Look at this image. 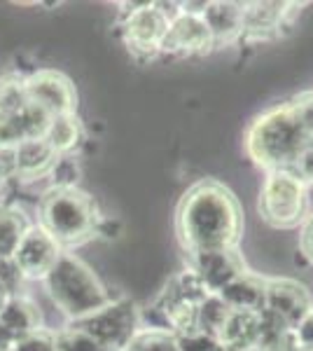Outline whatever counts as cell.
Returning <instances> with one entry per match:
<instances>
[{
    "mask_svg": "<svg viewBox=\"0 0 313 351\" xmlns=\"http://www.w3.org/2000/svg\"><path fill=\"white\" fill-rule=\"evenodd\" d=\"M175 230L190 256L206 251H236L243 232L241 206L225 185L201 180L180 199Z\"/></svg>",
    "mask_w": 313,
    "mask_h": 351,
    "instance_id": "1",
    "label": "cell"
},
{
    "mask_svg": "<svg viewBox=\"0 0 313 351\" xmlns=\"http://www.w3.org/2000/svg\"><path fill=\"white\" fill-rule=\"evenodd\" d=\"M313 138L299 122L292 104L274 106L250 124L246 136L248 157L269 171H290L301 148Z\"/></svg>",
    "mask_w": 313,
    "mask_h": 351,
    "instance_id": "2",
    "label": "cell"
},
{
    "mask_svg": "<svg viewBox=\"0 0 313 351\" xmlns=\"http://www.w3.org/2000/svg\"><path fill=\"white\" fill-rule=\"evenodd\" d=\"M45 284H47L52 302L71 321L92 316L94 311L103 309L112 300L108 295L105 286L99 281V276L73 253H61Z\"/></svg>",
    "mask_w": 313,
    "mask_h": 351,
    "instance_id": "3",
    "label": "cell"
},
{
    "mask_svg": "<svg viewBox=\"0 0 313 351\" xmlns=\"http://www.w3.org/2000/svg\"><path fill=\"white\" fill-rule=\"evenodd\" d=\"M40 216H42L40 225L61 246L89 239L99 228L94 202L77 188H52L45 195Z\"/></svg>",
    "mask_w": 313,
    "mask_h": 351,
    "instance_id": "4",
    "label": "cell"
},
{
    "mask_svg": "<svg viewBox=\"0 0 313 351\" xmlns=\"http://www.w3.org/2000/svg\"><path fill=\"white\" fill-rule=\"evenodd\" d=\"M306 185L292 171H269L260 190V216L271 228H295L306 218Z\"/></svg>",
    "mask_w": 313,
    "mask_h": 351,
    "instance_id": "5",
    "label": "cell"
},
{
    "mask_svg": "<svg viewBox=\"0 0 313 351\" xmlns=\"http://www.w3.org/2000/svg\"><path fill=\"white\" fill-rule=\"evenodd\" d=\"M112 351H122L140 330V316L129 300H110L103 309L71 324Z\"/></svg>",
    "mask_w": 313,
    "mask_h": 351,
    "instance_id": "6",
    "label": "cell"
},
{
    "mask_svg": "<svg viewBox=\"0 0 313 351\" xmlns=\"http://www.w3.org/2000/svg\"><path fill=\"white\" fill-rule=\"evenodd\" d=\"M178 12L180 10L168 12L164 3H145L131 10L122 24V36L129 52L140 59H152V56L162 54L168 24Z\"/></svg>",
    "mask_w": 313,
    "mask_h": 351,
    "instance_id": "7",
    "label": "cell"
},
{
    "mask_svg": "<svg viewBox=\"0 0 313 351\" xmlns=\"http://www.w3.org/2000/svg\"><path fill=\"white\" fill-rule=\"evenodd\" d=\"M61 253H64L61 243L42 225H33L24 232L12 256L14 271L26 279H47Z\"/></svg>",
    "mask_w": 313,
    "mask_h": 351,
    "instance_id": "8",
    "label": "cell"
},
{
    "mask_svg": "<svg viewBox=\"0 0 313 351\" xmlns=\"http://www.w3.org/2000/svg\"><path fill=\"white\" fill-rule=\"evenodd\" d=\"M210 47L215 45L206 21H203V10H180L168 24L162 54L192 56L208 52Z\"/></svg>",
    "mask_w": 313,
    "mask_h": 351,
    "instance_id": "9",
    "label": "cell"
},
{
    "mask_svg": "<svg viewBox=\"0 0 313 351\" xmlns=\"http://www.w3.org/2000/svg\"><path fill=\"white\" fill-rule=\"evenodd\" d=\"M313 309L306 288L290 279H274L264 286V309L269 316L288 326L290 330L299 326V321Z\"/></svg>",
    "mask_w": 313,
    "mask_h": 351,
    "instance_id": "10",
    "label": "cell"
},
{
    "mask_svg": "<svg viewBox=\"0 0 313 351\" xmlns=\"http://www.w3.org/2000/svg\"><path fill=\"white\" fill-rule=\"evenodd\" d=\"M26 82L28 101L38 104L42 110H47L52 117L68 115L75 108V89L68 77L56 71H40L33 73Z\"/></svg>",
    "mask_w": 313,
    "mask_h": 351,
    "instance_id": "11",
    "label": "cell"
},
{
    "mask_svg": "<svg viewBox=\"0 0 313 351\" xmlns=\"http://www.w3.org/2000/svg\"><path fill=\"white\" fill-rule=\"evenodd\" d=\"M190 258H192V269L203 281V286L210 293H215V295H218L222 288L229 286L234 279H238L241 274H246L236 251H206Z\"/></svg>",
    "mask_w": 313,
    "mask_h": 351,
    "instance_id": "12",
    "label": "cell"
},
{
    "mask_svg": "<svg viewBox=\"0 0 313 351\" xmlns=\"http://www.w3.org/2000/svg\"><path fill=\"white\" fill-rule=\"evenodd\" d=\"M262 337V311H231L222 328L220 344L227 351H258Z\"/></svg>",
    "mask_w": 313,
    "mask_h": 351,
    "instance_id": "13",
    "label": "cell"
},
{
    "mask_svg": "<svg viewBox=\"0 0 313 351\" xmlns=\"http://www.w3.org/2000/svg\"><path fill=\"white\" fill-rule=\"evenodd\" d=\"M243 8L241 3H206L203 21H206L213 45L231 43L243 33Z\"/></svg>",
    "mask_w": 313,
    "mask_h": 351,
    "instance_id": "14",
    "label": "cell"
},
{
    "mask_svg": "<svg viewBox=\"0 0 313 351\" xmlns=\"http://www.w3.org/2000/svg\"><path fill=\"white\" fill-rule=\"evenodd\" d=\"M0 328L12 342L40 330V311L31 300L12 295L0 311Z\"/></svg>",
    "mask_w": 313,
    "mask_h": 351,
    "instance_id": "15",
    "label": "cell"
},
{
    "mask_svg": "<svg viewBox=\"0 0 313 351\" xmlns=\"http://www.w3.org/2000/svg\"><path fill=\"white\" fill-rule=\"evenodd\" d=\"M56 157L59 155L49 148V143L45 138L24 141V143H19L14 148L16 176H21V178H38V176L49 173Z\"/></svg>",
    "mask_w": 313,
    "mask_h": 351,
    "instance_id": "16",
    "label": "cell"
},
{
    "mask_svg": "<svg viewBox=\"0 0 313 351\" xmlns=\"http://www.w3.org/2000/svg\"><path fill=\"white\" fill-rule=\"evenodd\" d=\"M264 286L266 281L241 274L227 288H222L218 295L231 311H262L264 309Z\"/></svg>",
    "mask_w": 313,
    "mask_h": 351,
    "instance_id": "17",
    "label": "cell"
},
{
    "mask_svg": "<svg viewBox=\"0 0 313 351\" xmlns=\"http://www.w3.org/2000/svg\"><path fill=\"white\" fill-rule=\"evenodd\" d=\"M286 5L281 3H250L243 8V33L241 36L262 38L276 33L283 24V16H286Z\"/></svg>",
    "mask_w": 313,
    "mask_h": 351,
    "instance_id": "18",
    "label": "cell"
},
{
    "mask_svg": "<svg viewBox=\"0 0 313 351\" xmlns=\"http://www.w3.org/2000/svg\"><path fill=\"white\" fill-rule=\"evenodd\" d=\"M45 141H47L49 148H52L59 157L71 155V152L79 145V141H82V127H79V120L75 117V112L54 117L47 129V134H45Z\"/></svg>",
    "mask_w": 313,
    "mask_h": 351,
    "instance_id": "19",
    "label": "cell"
},
{
    "mask_svg": "<svg viewBox=\"0 0 313 351\" xmlns=\"http://www.w3.org/2000/svg\"><path fill=\"white\" fill-rule=\"evenodd\" d=\"M229 314H231V309L222 302V298L215 295V293H210V295L203 300L197 309V332L208 335V337H213L220 342L222 328H225Z\"/></svg>",
    "mask_w": 313,
    "mask_h": 351,
    "instance_id": "20",
    "label": "cell"
},
{
    "mask_svg": "<svg viewBox=\"0 0 313 351\" xmlns=\"http://www.w3.org/2000/svg\"><path fill=\"white\" fill-rule=\"evenodd\" d=\"M28 228L24 218L10 208H0V263H12V256Z\"/></svg>",
    "mask_w": 313,
    "mask_h": 351,
    "instance_id": "21",
    "label": "cell"
},
{
    "mask_svg": "<svg viewBox=\"0 0 313 351\" xmlns=\"http://www.w3.org/2000/svg\"><path fill=\"white\" fill-rule=\"evenodd\" d=\"M122 351H180L178 337L164 330H138Z\"/></svg>",
    "mask_w": 313,
    "mask_h": 351,
    "instance_id": "22",
    "label": "cell"
},
{
    "mask_svg": "<svg viewBox=\"0 0 313 351\" xmlns=\"http://www.w3.org/2000/svg\"><path fill=\"white\" fill-rule=\"evenodd\" d=\"M56 351H112L89 337L87 332L77 330V328H68V330L56 335Z\"/></svg>",
    "mask_w": 313,
    "mask_h": 351,
    "instance_id": "23",
    "label": "cell"
},
{
    "mask_svg": "<svg viewBox=\"0 0 313 351\" xmlns=\"http://www.w3.org/2000/svg\"><path fill=\"white\" fill-rule=\"evenodd\" d=\"M49 173L54 176V188H75L77 180V164L71 155L56 157L54 167L49 169Z\"/></svg>",
    "mask_w": 313,
    "mask_h": 351,
    "instance_id": "24",
    "label": "cell"
},
{
    "mask_svg": "<svg viewBox=\"0 0 313 351\" xmlns=\"http://www.w3.org/2000/svg\"><path fill=\"white\" fill-rule=\"evenodd\" d=\"M12 351H56V335L45 332L42 328L31 335L12 342Z\"/></svg>",
    "mask_w": 313,
    "mask_h": 351,
    "instance_id": "25",
    "label": "cell"
},
{
    "mask_svg": "<svg viewBox=\"0 0 313 351\" xmlns=\"http://www.w3.org/2000/svg\"><path fill=\"white\" fill-rule=\"evenodd\" d=\"M290 171L297 176V178L306 185V188L313 185V138L304 145V148H301L299 157L295 160L292 167H290Z\"/></svg>",
    "mask_w": 313,
    "mask_h": 351,
    "instance_id": "26",
    "label": "cell"
},
{
    "mask_svg": "<svg viewBox=\"0 0 313 351\" xmlns=\"http://www.w3.org/2000/svg\"><path fill=\"white\" fill-rule=\"evenodd\" d=\"M180 351H227L218 339L201 335V332H190V335L178 337Z\"/></svg>",
    "mask_w": 313,
    "mask_h": 351,
    "instance_id": "27",
    "label": "cell"
},
{
    "mask_svg": "<svg viewBox=\"0 0 313 351\" xmlns=\"http://www.w3.org/2000/svg\"><path fill=\"white\" fill-rule=\"evenodd\" d=\"M292 335L297 351H313V309L299 321V326L292 330Z\"/></svg>",
    "mask_w": 313,
    "mask_h": 351,
    "instance_id": "28",
    "label": "cell"
},
{
    "mask_svg": "<svg viewBox=\"0 0 313 351\" xmlns=\"http://www.w3.org/2000/svg\"><path fill=\"white\" fill-rule=\"evenodd\" d=\"M292 108H295V112H297L299 122L304 124V129L313 136V92L301 94L299 99H295Z\"/></svg>",
    "mask_w": 313,
    "mask_h": 351,
    "instance_id": "29",
    "label": "cell"
},
{
    "mask_svg": "<svg viewBox=\"0 0 313 351\" xmlns=\"http://www.w3.org/2000/svg\"><path fill=\"white\" fill-rule=\"evenodd\" d=\"M16 176V160L14 148H0V178Z\"/></svg>",
    "mask_w": 313,
    "mask_h": 351,
    "instance_id": "30",
    "label": "cell"
},
{
    "mask_svg": "<svg viewBox=\"0 0 313 351\" xmlns=\"http://www.w3.org/2000/svg\"><path fill=\"white\" fill-rule=\"evenodd\" d=\"M301 248H304V253L309 256V260L313 263V213L306 218L304 234H301Z\"/></svg>",
    "mask_w": 313,
    "mask_h": 351,
    "instance_id": "31",
    "label": "cell"
},
{
    "mask_svg": "<svg viewBox=\"0 0 313 351\" xmlns=\"http://www.w3.org/2000/svg\"><path fill=\"white\" fill-rule=\"evenodd\" d=\"M10 298H12V293H10V284L0 276V311H3V307L8 304Z\"/></svg>",
    "mask_w": 313,
    "mask_h": 351,
    "instance_id": "32",
    "label": "cell"
},
{
    "mask_svg": "<svg viewBox=\"0 0 313 351\" xmlns=\"http://www.w3.org/2000/svg\"><path fill=\"white\" fill-rule=\"evenodd\" d=\"M10 347H12V339H10L8 335H5L3 328H0V351H8Z\"/></svg>",
    "mask_w": 313,
    "mask_h": 351,
    "instance_id": "33",
    "label": "cell"
},
{
    "mask_svg": "<svg viewBox=\"0 0 313 351\" xmlns=\"http://www.w3.org/2000/svg\"><path fill=\"white\" fill-rule=\"evenodd\" d=\"M8 351H12V347H10V349H8Z\"/></svg>",
    "mask_w": 313,
    "mask_h": 351,
    "instance_id": "34",
    "label": "cell"
}]
</instances>
